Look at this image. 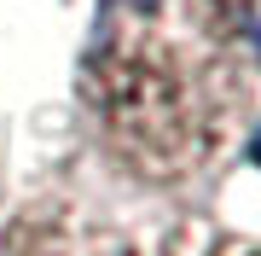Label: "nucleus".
Returning <instances> with one entry per match:
<instances>
[{"mask_svg":"<svg viewBox=\"0 0 261 256\" xmlns=\"http://www.w3.org/2000/svg\"><path fill=\"white\" fill-rule=\"evenodd\" d=\"M250 157H255V163H261V134H255V140H250Z\"/></svg>","mask_w":261,"mask_h":256,"instance_id":"obj_5","label":"nucleus"},{"mask_svg":"<svg viewBox=\"0 0 261 256\" xmlns=\"http://www.w3.org/2000/svg\"><path fill=\"white\" fill-rule=\"evenodd\" d=\"M255 70L221 41L151 0L111 6L82 64V99L99 140L145 187H180L203 175L250 123Z\"/></svg>","mask_w":261,"mask_h":256,"instance_id":"obj_1","label":"nucleus"},{"mask_svg":"<svg viewBox=\"0 0 261 256\" xmlns=\"http://www.w3.org/2000/svg\"><path fill=\"white\" fill-rule=\"evenodd\" d=\"M0 256H140V250L75 204H29L0 221Z\"/></svg>","mask_w":261,"mask_h":256,"instance_id":"obj_2","label":"nucleus"},{"mask_svg":"<svg viewBox=\"0 0 261 256\" xmlns=\"http://www.w3.org/2000/svg\"><path fill=\"white\" fill-rule=\"evenodd\" d=\"M180 18L250 70H261V0H180Z\"/></svg>","mask_w":261,"mask_h":256,"instance_id":"obj_3","label":"nucleus"},{"mask_svg":"<svg viewBox=\"0 0 261 256\" xmlns=\"http://www.w3.org/2000/svg\"><path fill=\"white\" fill-rule=\"evenodd\" d=\"M157 256H261V245L232 239V233H209V227H186V233L168 239Z\"/></svg>","mask_w":261,"mask_h":256,"instance_id":"obj_4","label":"nucleus"}]
</instances>
